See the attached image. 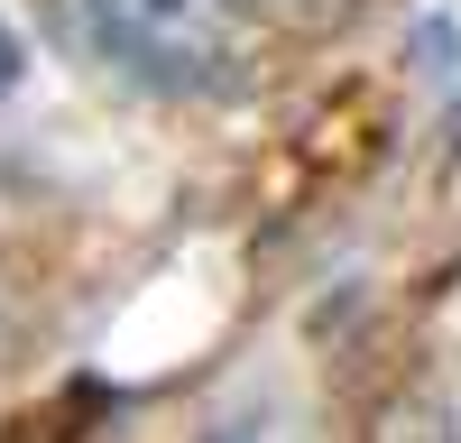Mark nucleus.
<instances>
[{"label":"nucleus","instance_id":"f257e3e1","mask_svg":"<svg viewBox=\"0 0 461 443\" xmlns=\"http://www.w3.org/2000/svg\"><path fill=\"white\" fill-rule=\"evenodd\" d=\"M84 56L148 93H203L230 74V0H56Z\"/></svg>","mask_w":461,"mask_h":443}]
</instances>
